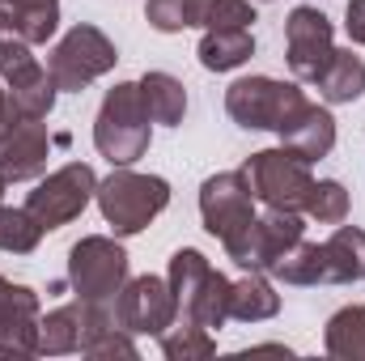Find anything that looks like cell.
I'll return each instance as SVG.
<instances>
[{
	"label": "cell",
	"instance_id": "6da1fadb",
	"mask_svg": "<svg viewBox=\"0 0 365 361\" xmlns=\"http://www.w3.org/2000/svg\"><path fill=\"white\" fill-rule=\"evenodd\" d=\"M153 141V119L145 111V98L136 81H119L115 90H106L98 119H93V145L110 166H132L149 153Z\"/></svg>",
	"mask_w": 365,
	"mask_h": 361
},
{
	"label": "cell",
	"instance_id": "7a4b0ae2",
	"mask_svg": "<svg viewBox=\"0 0 365 361\" xmlns=\"http://www.w3.org/2000/svg\"><path fill=\"white\" fill-rule=\"evenodd\" d=\"M175 302H179L182 323H200L208 332L230 323V280L212 268L195 247H182L170 255V272H166Z\"/></svg>",
	"mask_w": 365,
	"mask_h": 361
},
{
	"label": "cell",
	"instance_id": "3957f363",
	"mask_svg": "<svg viewBox=\"0 0 365 361\" xmlns=\"http://www.w3.org/2000/svg\"><path fill=\"white\" fill-rule=\"evenodd\" d=\"M93 200H98L106 225L119 238H132V234L149 230V221L170 204V183L162 175H140L132 166H115L110 179L98 183Z\"/></svg>",
	"mask_w": 365,
	"mask_h": 361
},
{
	"label": "cell",
	"instance_id": "277c9868",
	"mask_svg": "<svg viewBox=\"0 0 365 361\" xmlns=\"http://www.w3.org/2000/svg\"><path fill=\"white\" fill-rule=\"evenodd\" d=\"M302 106L306 93L293 81H276V77H238L225 90V115L247 132H280Z\"/></svg>",
	"mask_w": 365,
	"mask_h": 361
},
{
	"label": "cell",
	"instance_id": "5b68a950",
	"mask_svg": "<svg viewBox=\"0 0 365 361\" xmlns=\"http://www.w3.org/2000/svg\"><path fill=\"white\" fill-rule=\"evenodd\" d=\"M242 175H247V187H251V195H255L259 204H268V208H289V213H302V204H306V195H310V183H314L310 162H306L302 153H293L289 145L251 153L247 166H242Z\"/></svg>",
	"mask_w": 365,
	"mask_h": 361
},
{
	"label": "cell",
	"instance_id": "8992f818",
	"mask_svg": "<svg viewBox=\"0 0 365 361\" xmlns=\"http://www.w3.org/2000/svg\"><path fill=\"white\" fill-rule=\"evenodd\" d=\"M115 60H119L115 43H110L98 26L81 21V26H73V30L51 47V56H47V73H51L56 90L81 93L86 86H93L98 77H106V73L115 68Z\"/></svg>",
	"mask_w": 365,
	"mask_h": 361
},
{
	"label": "cell",
	"instance_id": "52a82bcc",
	"mask_svg": "<svg viewBox=\"0 0 365 361\" xmlns=\"http://www.w3.org/2000/svg\"><path fill=\"white\" fill-rule=\"evenodd\" d=\"M0 81L9 90L13 119H47L56 106V81L51 73L30 56V43L0 34Z\"/></svg>",
	"mask_w": 365,
	"mask_h": 361
},
{
	"label": "cell",
	"instance_id": "ba28073f",
	"mask_svg": "<svg viewBox=\"0 0 365 361\" xmlns=\"http://www.w3.org/2000/svg\"><path fill=\"white\" fill-rule=\"evenodd\" d=\"M302 213H289V208H268L264 217H251L238 234H230L221 247L225 255L247 272H268L302 238Z\"/></svg>",
	"mask_w": 365,
	"mask_h": 361
},
{
	"label": "cell",
	"instance_id": "9c48e42d",
	"mask_svg": "<svg viewBox=\"0 0 365 361\" xmlns=\"http://www.w3.org/2000/svg\"><path fill=\"white\" fill-rule=\"evenodd\" d=\"M93 191H98V175L86 162H68V166L51 171L47 179L26 195V213L43 230H60V225H68V221H77L86 213Z\"/></svg>",
	"mask_w": 365,
	"mask_h": 361
},
{
	"label": "cell",
	"instance_id": "30bf717a",
	"mask_svg": "<svg viewBox=\"0 0 365 361\" xmlns=\"http://www.w3.org/2000/svg\"><path fill=\"white\" fill-rule=\"evenodd\" d=\"M128 280V251L115 238L90 234L68 251V285L86 302H115V293Z\"/></svg>",
	"mask_w": 365,
	"mask_h": 361
},
{
	"label": "cell",
	"instance_id": "8fae6325",
	"mask_svg": "<svg viewBox=\"0 0 365 361\" xmlns=\"http://www.w3.org/2000/svg\"><path fill=\"white\" fill-rule=\"evenodd\" d=\"M110 315L132 336H162L179 319V302H175L170 280H162V276H136V280H123V289L110 302Z\"/></svg>",
	"mask_w": 365,
	"mask_h": 361
},
{
	"label": "cell",
	"instance_id": "7c38bea8",
	"mask_svg": "<svg viewBox=\"0 0 365 361\" xmlns=\"http://www.w3.org/2000/svg\"><path fill=\"white\" fill-rule=\"evenodd\" d=\"M115 323L110 306L106 302H68V306H56L47 319H38V353L47 357H64V353H86L90 340L98 332H106Z\"/></svg>",
	"mask_w": 365,
	"mask_h": 361
},
{
	"label": "cell",
	"instance_id": "4fadbf2b",
	"mask_svg": "<svg viewBox=\"0 0 365 361\" xmlns=\"http://www.w3.org/2000/svg\"><path fill=\"white\" fill-rule=\"evenodd\" d=\"M284 51H289V68L297 81H319V73L327 68V60L336 51L331 21L310 4H297L284 21Z\"/></svg>",
	"mask_w": 365,
	"mask_h": 361
},
{
	"label": "cell",
	"instance_id": "5bb4252c",
	"mask_svg": "<svg viewBox=\"0 0 365 361\" xmlns=\"http://www.w3.org/2000/svg\"><path fill=\"white\" fill-rule=\"evenodd\" d=\"M200 217H204V230L212 238H230L238 234L251 217H255V195L247 187L242 171H221V175H208L200 187Z\"/></svg>",
	"mask_w": 365,
	"mask_h": 361
},
{
	"label": "cell",
	"instance_id": "9a60e30c",
	"mask_svg": "<svg viewBox=\"0 0 365 361\" xmlns=\"http://www.w3.org/2000/svg\"><path fill=\"white\" fill-rule=\"evenodd\" d=\"M68 136H51L43 119H13L9 136L0 141V175L9 183H30L47 171L51 145H64Z\"/></svg>",
	"mask_w": 365,
	"mask_h": 361
},
{
	"label": "cell",
	"instance_id": "2e32d148",
	"mask_svg": "<svg viewBox=\"0 0 365 361\" xmlns=\"http://www.w3.org/2000/svg\"><path fill=\"white\" fill-rule=\"evenodd\" d=\"M276 136H280V145H289V149L302 153L306 162H319V158H327V153L336 149V119H331L327 106H319V102L306 98V106H302Z\"/></svg>",
	"mask_w": 365,
	"mask_h": 361
},
{
	"label": "cell",
	"instance_id": "e0dca14e",
	"mask_svg": "<svg viewBox=\"0 0 365 361\" xmlns=\"http://www.w3.org/2000/svg\"><path fill=\"white\" fill-rule=\"evenodd\" d=\"M323 264H327V285L365 280V230L340 225V230L323 243Z\"/></svg>",
	"mask_w": 365,
	"mask_h": 361
},
{
	"label": "cell",
	"instance_id": "ac0fdd59",
	"mask_svg": "<svg viewBox=\"0 0 365 361\" xmlns=\"http://www.w3.org/2000/svg\"><path fill=\"white\" fill-rule=\"evenodd\" d=\"M280 310V293L264 272H247L242 280H230V319L238 323H264Z\"/></svg>",
	"mask_w": 365,
	"mask_h": 361
},
{
	"label": "cell",
	"instance_id": "d6986e66",
	"mask_svg": "<svg viewBox=\"0 0 365 361\" xmlns=\"http://www.w3.org/2000/svg\"><path fill=\"white\" fill-rule=\"evenodd\" d=\"M60 30V4H9L0 0V34H13L21 43H47Z\"/></svg>",
	"mask_w": 365,
	"mask_h": 361
},
{
	"label": "cell",
	"instance_id": "ffe728a7",
	"mask_svg": "<svg viewBox=\"0 0 365 361\" xmlns=\"http://www.w3.org/2000/svg\"><path fill=\"white\" fill-rule=\"evenodd\" d=\"M195 56L208 73H230L255 56V39H251V30H204Z\"/></svg>",
	"mask_w": 365,
	"mask_h": 361
},
{
	"label": "cell",
	"instance_id": "44dd1931",
	"mask_svg": "<svg viewBox=\"0 0 365 361\" xmlns=\"http://www.w3.org/2000/svg\"><path fill=\"white\" fill-rule=\"evenodd\" d=\"M136 86H140L145 111H149L153 123H166V128L182 123V115H187V90H182L179 77H170V73H145Z\"/></svg>",
	"mask_w": 365,
	"mask_h": 361
},
{
	"label": "cell",
	"instance_id": "7402d4cb",
	"mask_svg": "<svg viewBox=\"0 0 365 361\" xmlns=\"http://www.w3.org/2000/svg\"><path fill=\"white\" fill-rule=\"evenodd\" d=\"M314 86H319V93H323L327 102H357L365 93V60L353 56V51H340V47H336Z\"/></svg>",
	"mask_w": 365,
	"mask_h": 361
},
{
	"label": "cell",
	"instance_id": "603a6c76",
	"mask_svg": "<svg viewBox=\"0 0 365 361\" xmlns=\"http://www.w3.org/2000/svg\"><path fill=\"white\" fill-rule=\"evenodd\" d=\"M268 276L284 280V285H327V264H323V243H306L297 238L280 260H276Z\"/></svg>",
	"mask_w": 365,
	"mask_h": 361
},
{
	"label": "cell",
	"instance_id": "cb8c5ba5",
	"mask_svg": "<svg viewBox=\"0 0 365 361\" xmlns=\"http://www.w3.org/2000/svg\"><path fill=\"white\" fill-rule=\"evenodd\" d=\"M327 353L340 361H365V306H344L327 319Z\"/></svg>",
	"mask_w": 365,
	"mask_h": 361
},
{
	"label": "cell",
	"instance_id": "d4e9b609",
	"mask_svg": "<svg viewBox=\"0 0 365 361\" xmlns=\"http://www.w3.org/2000/svg\"><path fill=\"white\" fill-rule=\"evenodd\" d=\"M162 353H166L170 361H208L212 353H217V340H212L208 327L175 319V323L162 332Z\"/></svg>",
	"mask_w": 365,
	"mask_h": 361
},
{
	"label": "cell",
	"instance_id": "484cf974",
	"mask_svg": "<svg viewBox=\"0 0 365 361\" xmlns=\"http://www.w3.org/2000/svg\"><path fill=\"white\" fill-rule=\"evenodd\" d=\"M204 13H208V0H149L145 4L149 26L162 30V34H179L187 26H204Z\"/></svg>",
	"mask_w": 365,
	"mask_h": 361
},
{
	"label": "cell",
	"instance_id": "4316f807",
	"mask_svg": "<svg viewBox=\"0 0 365 361\" xmlns=\"http://www.w3.org/2000/svg\"><path fill=\"white\" fill-rule=\"evenodd\" d=\"M43 234H47V230H43L26 208L0 204V251H9V255H30Z\"/></svg>",
	"mask_w": 365,
	"mask_h": 361
},
{
	"label": "cell",
	"instance_id": "83f0119b",
	"mask_svg": "<svg viewBox=\"0 0 365 361\" xmlns=\"http://www.w3.org/2000/svg\"><path fill=\"white\" fill-rule=\"evenodd\" d=\"M302 213L310 221H319V225H340L349 217V191H344V183H336V179L310 183V195H306Z\"/></svg>",
	"mask_w": 365,
	"mask_h": 361
},
{
	"label": "cell",
	"instance_id": "f1b7e54d",
	"mask_svg": "<svg viewBox=\"0 0 365 361\" xmlns=\"http://www.w3.org/2000/svg\"><path fill=\"white\" fill-rule=\"evenodd\" d=\"M38 319V293L26 285H13L9 276H0V327L9 323H34Z\"/></svg>",
	"mask_w": 365,
	"mask_h": 361
},
{
	"label": "cell",
	"instance_id": "f546056e",
	"mask_svg": "<svg viewBox=\"0 0 365 361\" xmlns=\"http://www.w3.org/2000/svg\"><path fill=\"white\" fill-rule=\"evenodd\" d=\"M255 4L251 0H208L204 30H251Z\"/></svg>",
	"mask_w": 365,
	"mask_h": 361
},
{
	"label": "cell",
	"instance_id": "4dcf8cb0",
	"mask_svg": "<svg viewBox=\"0 0 365 361\" xmlns=\"http://www.w3.org/2000/svg\"><path fill=\"white\" fill-rule=\"evenodd\" d=\"M136 340H132V332H123L119 323H110L106 332H98L90 340V349L81 353V357H93V361H102V357H128V361H136Z\"/></svg>",
	"mask_w": 365,
	"mask_h": 361
},
{
	"label": "cell",
	"instance_id": "1f68e13d",
	"mask_svg": "<svg viewBox=\"0 0 365 361\" xmlns=\"http://www.w3.org/2000/svg\"><path fill=\"white\" fill-rule=\"evenodd\" d=\"M38 353V319L0 327V357H34Z\"/></svg>",
	"mask_w": 365,
	"mask_h": 361
},
{
	"label": "cell",
	"instance_id": "d6a6232c",
	"mask_svg": "<svg viewBox=\"0 0 365 361\" xmlns=\"http://www.w3.org/2000/svg\"><path fill=\"white\" fill-rule=\"evenodd\" d=\"M344 30H349L353 43L365 47V0H349V9H344Z\"/></svg>",
	"mask_w": 365,
	"mask_h": 361
},
{
	"label": "cell",
	"instance_id": "836d02e7",
	"mask_svg": "<svg viewBox=\"0 0 365 361\" xmlns=\"http://www.w3.org/2000/svg\"><path fill=\"white\" fill-rule=\"evenodd\" d=\"M9 128H13V106H9V90L0 86V141L9 136Z\"/></svg>",
	"mask_w": 365,
	"mask_h": 361
},
{
	"label": "cell",
	"instance_id": "e575fe53",
	"mask_svg": "<svg viewBox=\"0 0 365 361\" xmlns=\"http://www.w3.org/2000/svg\"><path fill=\"white\" fill-rule=\"evenodd\" d=\"M9 4H60V0H9Z\"/></svg>",
	"mask_w": 365,
	"mask_h": 361
},
{
	"label": "cell",
	"instance_id": "d590c367",
	"mask_svg": "<svg viewBox=\"0 0 365 361\" xmlns=\"http://www.w3.org/2000/svg\"><path fill=\"white\" fill-rule=\"evenodd\" d=\"M4 191H9V179H4V175H0V204H4Z\"/></svg>",
	"mask_w": 365,
	"mask_h": 361
}]
</instances>
